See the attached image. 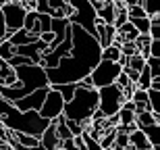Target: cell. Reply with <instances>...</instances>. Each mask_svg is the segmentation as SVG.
Here are the masks:
<instances>
[{
	"mask_svg": "<svg viewBox=\"0 0 160 150\" xmlns=\"http://www.w3.org/2000/svg\"><path fill=\"white\" fill-rule=\"evenodd\" d=\"M121 2L125 4V8H127V6H135V4H139V0H121Z\"/></svg>",
	"mask_w": 160,
	"mask_h": 150,
	"instance_id": "cell-32",
	"label": "cell"
},
{
	"mask_svg": "<svg viewBox=\"0 0 160 150\" xmlns=\"http://www.w3.org/2000/svg\"><path fill=\"white\" fill-rule=\"evenodd\" d=\"M0 13H2V19H4V40H8V38L15 34V31L23 29V21H25V8L19 2H6V4L0 6Z\"/></svg>",
	"mask_w": 160,
	"mask_h": 150,
	"instance_id": "cell-8",
	"label": "cell"
},
{
	"mask_svg": "<svg viewBox=\"0 0 160 150\" xmlns=\"http://www.w3.org/2000/svg\"><path fill=\"white\" fill-rule=\"evenodd\" d=\"M0 125L8 129V132H15V133H27V136H36L40 138L42 132L50 125V121L42 119L36 111H27V113H21L17 108L8 106L6 113L0 117Z\"/></svg>",
	"mask_w": 160,
	"mask_h": 150,
	"instance_id": "cell-2",
	"label": "cell"
},
{
	"mask_svg": "<svg viewBox=\"0 0 160 150\" xmlns=\"http://www.w3.org/2000/svg\"><path fill=\"white\" fill-rule=\"evenodd\" d=\"M123 102H125L123 90H121L117 84L106 85V88H100V90H98V108H100V113L104 115V119L119 113Z\"/></svg>",
	"mask_w": 160,
	"mask_h": 150,
	"instance_id": "cell-6",
	"label": "cell"
},
{
	"mask_svg": "<svg viewBox=\"0 0 160 150\" xmlns=\"http://www.w3.org/2000/svg\"><path fill=\"white\" fill-rule=\"evenodd\" d=\"M123 71V67L119 63H108V60H100L98 65L92 69L89 73V79H92V88L100 90V88H106V85L117 84V77L119 73Z\"/></svg>",
	"mask_w": 160,
	"mask_h": 150,
	"instance_id": "cell-7",
	"label": "cell"
},
{
	"mask_svg": "<svg viewBox=\"0 0 160 150\" xmlns=\"http://www.w3.org/2000/svg\"><path fill=\"white\" fill-rule=\"evenodd\" d=\"M150 40H160V17L150 19Z\"/></svg>",
	"mask_w": 160,
	"mask_h": 150,
	"instance_id": "cell-26",
	"label": "cell"
},
{
	"mask_svg": "<svg viewBox=\"0 0 160 150\" xmlns=\"http://www.w3.org/2000/svg\"><path fill=\"white\" fill-rule=\"evenodd\" d=\"M114 15H117V8L110 0H104L102 2V8L98 11V19H102L106 25H112L114 23Z\"/></svg>",
	"mask_w": 160,
	"mask_h": 150,
	"instance_id": "cell-15",
	"label": "cell"
},
{
	"mask_svg": "<svg viewBox=\"0 0 160 150\" xmlns=\"http://www.w3.org/2000/svg\"><path fill=\"white\" fill-rule=\"evenodd\" d=\"M150 56L152 59H160V40H152L150 42Z\"/></svg>",
	"mask_w": 160,
	"mask_h": 150,
	"instance_id": "cell-29",
	"label": "cell"
},
{
	"mask_svg": "<svg viewBox=\"0 0 160 150\" xmlns=\"http://www.w3.org/2000/svg\"><path fill=\"white\" fill-rule=\"evenodd\" d=\"M65 125H67V129L71 132L73 138H75V136H81V133H83V125H81V123H77V121H69V119H65Z\"/></svg>",
	"mask_w": 160,
	"mask_h": 150,
	"instance_id": "cell-28",
	"label": "cell"
},
{
	"mask_svg": "<svg viewBox=\"0 0 160 150\" xmlns=\"http://www.w3.org/2000/svg\"><path fill=\"white\" fill-rule=\"evenodd\" d=\"M139 6L143 8L146 17L152 19V17H158L160 13V0H139Z\"/></svg>",
	"mask_w": 160,
	"mask_h": 150,
	"instance_id": "cell-18",
	"label": "cell"
},
{
	"mask_svg": "<svg viewBox=\"0 0 160 150\" xmlns=\"http://www.w3.org/2000/svg\"><path fill=\"white\" fill-rule=\"evenodd\" d=\"M4 31H6V27H4V19H2V13H0V44L4 42Z\"/></svg>",
	"mask_w": 160,
	"mask_h": 150,
	"instance_id": "cell-31",
	"label": "cell"
},
{
	"mask_svg": "<svg viewBox=\"0 0 160 150\" xmlns=\"http://www.w3.org/2000/svg\"><path fill=\"white\" fill-rule=\"evenodd\" d=\"M6 2H12V0H4V4H6Z\"/></svg>",
	"mask_w": 160,
	"mask_h": 150,
	"instance_id": "cell-33",
	"label": "cell"
},
{
	"mask_svg": "<svg viewBox=\"0 0 160 150\" xmlns=\"http://www.w3.org/2000/svg\"><path fill=\"white\" fill-rule=\"evenodd\" d=\"M131 102L133 104H143V106L148 108V92L146 90H133V94H131Z\"/></svg>",
	"mask_w": 160,
	"mask_h": 150,
	"instance_id": "cell-24",
	"label": "cell"
},
{
	"mask_svg": "<svg viewBox=\"0 0 160 150\" xmlns=\"http://www.w3.org/2000/svg\"><path fill=\"white\" fill-rule=\"evenodd\" d=\"M146 65H148V69H150L152 79H160V59H152V56H148V59H146Z\"/></svg>",
	"mask_w": 160,
	"mask_h": 150,
	"instance_id": "cell-23",
	"label": "cell"
},
{
	"mask_svg": "<svg viewBox=\"0 0 160 150\" xmlns=\"http://www.w3.org/2000/svg\"><path fill=\"white\" fill-rule=\"evenodd\" d=\"M129 23L133 25V29H135L139 36H148V34H150V19L148 17L133 19V21H129Z\"/></svg>",
	"mask_w": 160,
	"mask_h": 150,
	"instance_id": "cell-21",
	"label": "cell"
},
{
	"mask_svg": "<svg viewBox=\"0 0 160 150\" xmlns=\"http://www.w3.org/2000/svg\"><path fill=\"white\" fill-rule=\"evenodd\" d=\"M142 17H146V13H143V8L139 4L127 6V19H129V21H133V19H142Z\"/></svg>",
	"mask_w": 160,
	"mask_h": 150,
	"instance_id": "cell-27",
	"label": "cell"
},
{
	"mask_svg": "<svg viewBox=\"0 0 160 150\" xmlns=\"http://www.w3.org/2000/svg\"><path fill=\"white\" fill-rule=\"evenodd\" d=\"M15 77H17V81L21 84V90L17 92V98H15V100L27 96V94L40 90V88H50L48 77H46V69H42L40 65L17 67V69H15Z\"/></svg>",
	"mask_w": 160,
	"mask_h": 150,
	"instance_id": "cell-4",
	"label": "cell"
},
{
	"mask_svg": "<svg viewBox=\"0 0 160 150\" xmlns=\"http://www.w3.org/2000/svg\"><path fill=\"white\" fill-rule=\"evenodd\" d=\"M100 60H108V63H119L121 60V48L110 44L108 48H102L100 52Z\"/></svg>",
	"mask_w": 160,
	"mask_h": 150,
	"instance_id": "cell-17",
	"label": "cell"
},
{
	"mask_svg": "<svg viewBox=\"0 0 160 150\" xmlns=\"http://www.w3.org/2000/svg\"><path fill=\"white\" fill-rule=\"evenodd\" d=\"M152 123H160V115H152L148 111H142V113L135 115V127L142 129L146 125H152Z\"/></svg>",
	"mask_w": 160,
	"mask_h": 150,
	"instance_id": "cell-16",
	"label": "cell"
},
{
	"mask_svg": "<svg viewBox=\"0 0 160 150\" xmlns=\"http://www.w3.org/2000/svg\"><path fill=\"white\" fill-rule=\"evenodd\" d=\"M58 150H77V146H75V140H65V142H60V148Z\"/></svg>",
	"mask_w": 160,
	"mask_h": 150,
	"instance_id": "cell-30",
	"label": "cell"
},
{
	"mask_svg": "<svg viewBox=\"0 0 160 150\" xmlns=\"http://www.w3.org/2000/svg\"><path fill=\"white\" fill-rule=\"evenodd\" d=\"M139 132L146 136V140L150 142V146L154 150H160V125L158 123H152V125H146L142 127Z\"/></svg>",
	"mask_w": 160,
	"mask_h": 150,
	"instance_id": "cell-12",
	"label": "cell"
},
{
	"mask_svg": "<svg viewBox=\"0 0 160 150\" xmlns=\"http://www.w3.org/2000/svg\"><path fill=\"white\" fill-rule=\"evenodd\" d=\"M67 2H69L71 8H73V15L67 19V21L71 25L81 27L83 31H88L89 36H94V25H96L98 15H96V11L92 8V4H89L88 0H67Z\"/></svg>",
	"mask_w": 160,
	"mask_h": 150,
	"instance_id": "cell-5",
	"label": "cell"
},
{
	"mask_svg": "<svg viewBox=\"0 0 160 150\" xmlns=\"http://www.w3.org/2000/svg\"><path fill=\"white\" fill-rule=\"evenodd\" d=\"M62 108H65V100H62V96H60L58 92L54 90V88H50L46 94V98H44V102H42V108L38 111V115H40L42 119L46 121H56L62 115Z\"/></svg>",
	"mask_w": 160,
	"mask_h": 150,
	"instance_id": "cell-9",
	"label": "cell"
},
{
	"mask_svg": "<svg viewBox=\"0 0 160 150\" xmlns=\"http://www.w3.org/2000/svg\"><path fill=\"white\" fill-rule=\"evenodd\" d=\"M117 117H119V125H123V127H133L135 125V113H131L127 108H121L119 113H117Z\"/></svg>",
	"mask_w": 160,
	"mask_h": 150,
	"instance_id": "cell-20",
	"label": "cell"
},
{
	"mask_svg": "<svg viewBox=\"0 0 160 150\" xmlns=\"http://www.w3.org/2000/svg\"><path fill=\"white\" fill-rule=\"evenodd\" d=\"M50 88H54V90L58 92L60 96H62V100L69 102L73 98V94H75V90H77V85L75 84H62V85H50Z\"/></svg>",
	"mask_w": 160,
	"mask_h": 150,
	"instance_id": "cell-19",
	"label": "cell"
},
{
	"mask_svg": "<svg viewBox=\"0 0 160 150\" xmlns=\"http://www.w3.org/2000/svg\"><path fill=\"white\" fill-rule=\"evenodd\" d=\"M96 108H98V90L96 88H79L77 85L73 98L69 102H65L62 117L69 121H77V123H81L85 127V125H89L92 113Z\"/></svg>",
	"mask_w": 160,
	"mask_h": 150,
	"instance_id": "cell-3",
	"label": "cell"
},
{
	"mask_svg": "<svg viewBox=\"0 0 160 150\" xmlns=\"http://www.w3.org/2000/svg\"><path fill=\"white\" fill-rule=\"evenodd\" d=\"M71 52L62 56L54 69H46V77L50 85L62 84H77L83 77H88L92 69L100 63V44L94 36L83 31L77 25H71Z\"/></svg>",
	"mask_w": 160,
	"mask_h": 150,
	"instance_id": "cell-1",
	"label": "cell"
},
{
	"mask_svg": "<svg viewBox=\"0 0 160 150\" xmlns=\"http://www.w3.org/2000/svg\"><path fill=\"white\" fill-rule=\"evenodd\" d=\"M48 90L50 88H40V90L31 92V94H27V96L19 98V100L12 102V106L17 108V111H21V113H27V111H40L42 108V102H44V98H46Z\"/></svg>",
	"mask_w": 160,
	"mask_h": 150,
	"instance_id": "cell-10",
	"label": "cell"
},
{
	"mask_svg": "<svg viewBox=\"0 0 160 150\" xmlns=\"http://www.w3.org/2000/svg\"><path fill=\"white\" fill-rule=\"evenodd\" d=\"M143 67H146V59H143L142 54H133V56H129V59H127V69H129V71L139 73Z\"/></svg>",
	"mask_w": 160,
	"mask_h": 150,
	"instance_id": "cell-22",
	"label": "cell"
},
{
	"mask_svg": "<svg viewBox=\"0 0 160 150\" xmlns=\"http://www.w3.org/2000/svg\"><path fill=\"white\" fill-rule=\"evenodd\" d=\"M127 140H129V148H133V150H150L152 148L150 142L146 140V136L139 129H133L131 133H127Z\"/></svg>",
	"mask_w": 160,
	"mask_h": 150,
	"instance_id": "cell-13",
	"label": "cell"
},
{
	"mask_svg": "<svg viewBox=\"0 0 160 150\" xmlns=\"http://www.w3.org/2000/svg\"><path fill=\"white\" fill-rule=\"evenodd\" d=\"M12 56H15V46H11V44H8V42L4 40V42L0 44V59L8 63V60H11Z\"/></svg>",
	"mask_w": 160,
	"mask_h": 150,
	"instance_id": "cell-25",
	"label": "cell"
},
{
	"mask_svg": "<svg viewBox=\"0 0 160 150\" xmlns=\"http://www.w3.org/2000/svg\"><path fill=\"white\" fill-rule=\"evenodd\" d=\"M38 40V36H31V34H27L25 29H19V31H15L6 42L11 44V46H25V44H33Z\"/></svg>",
	"mask_w": 160,
	"mask_h": 150,
	"instance_id": "cell-14",
	"label": "cell"
},
{
	"mask_svg": "<svg viewBox=\"0 0 160 150\" xmlns=\"http://www.w3.org/2000/svg\"><path fill=\"white\" fill-rule=\"evenodd\" d=\"M125 150H133V148H125Z\"/></svg>",
	"mask_w": 160,
	"mask_h": 150,
	"instance_id": "cell-34",
	"label": "cell"
},
{
	"mask_svg": "<svg viewBox=\"0 0 160 150\" xmlns=\"http://www.w3.org/2000/svg\"><path fill=\"white\" fill-rule=\"evenodd\" d=\"M38 140H40V146L44 150H58L60 148V140H58V136H56L54 123H50V125L42 132V136Z\"/></svg>",
	"mask_w": 160,
	"mask_h": 150,
	"instance_id": "cell-11",
	"label": "cell"
},
{
	"mask_svg": "<svg viewBox=\"0 0 160 150\" xmlns=\"http://www.w3.org/2000/svg\"><path fill=\"white\" fill-rule=\"evenodd\" d=\"M150 150H154V148H150Z\"/></svg>",
	"mask_w": 160,
	"mask_h": 150,
	"instance_id": "cell-35",
	"label": "cell"
}]
</instances>
